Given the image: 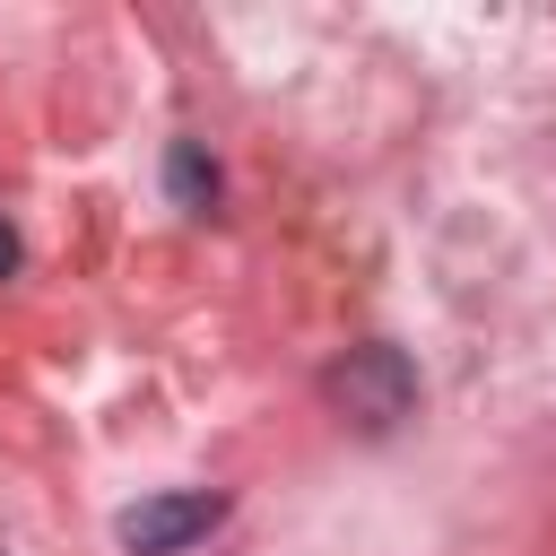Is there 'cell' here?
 <instances>
[{"label": "cell", "instance_id": "6da1fadb", "mask_svg": "<svg viewBox=\"0 0 556 556\" xmlns=\"http://www.w3.org/2000/svg\"><path fill=\"white\" fill-rule=\"evenodd\" d=\"M321 400H330L348 426L391 434V426L417 408V365H408L400 348H348V356L321 374Z\"/></svg>", "mask_w": 556, "mask_h": 556}, {"label": "cell", "instance_id": "277c9868", "mask_svg": "<svg viewBox=\"0 0 556 556\" xmlns=\"http://www.w3.org/2000/svg\"><path fill=\"white\" fill-rule=\"evenodd\" d=\"M9 269H17V235L0 226V278H9Z\"/></svg>", "mask_w": 556, "mask_h": 556}, {"label": "cell", "instance_id": "3957f363", "mask_svg": "<svg viewBox=\"0 0 556 556\" xmlns=\"http://www.w3.org/2000/svg\"><path fill=\"white\" fill-rule=\"evenodd\" d=\"M165 182H174V200H182V208H208V200H217V165H208L191 139L165 156Z\"/></svg>", "mask_w": 556, "mask_h": 556}, {"label": "cell", "instance_id": "7a4b0ae2", "mask_svg": "<svg viewBox=\"0 0 556 556\" xmlns=\"http://www.w3.org/2000/svg\"><path fill=\"white\" fill-rule=\"evenodd\" d=\"M217 521H226V495H217V486H174V495L130 504V513L113 521V539H122L130 556H182V547L208 539Z\"/></svg>", "mask_w": 556, "mask_h": 556}]
</instances>
